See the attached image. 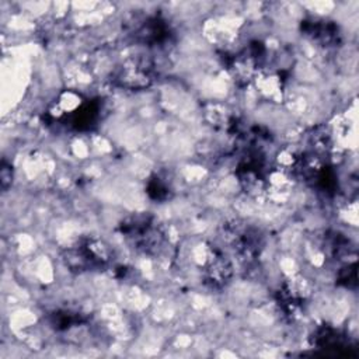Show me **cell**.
<instances>
[{
    "label": "cell",
    "instance_id": "obj_1",
    "mask_svg": "<svg viewBox=\"0 0 359 359\" xmlns=\"http://www.w3.org/2000/svg\"><path fill=\"white\" fill-rule=\"evenodd\" d=\"M108 250L101 241L87 240L72 248L66 255V264L76 271H88L108 262Z\"/></svg>",
    "mask_w": 359,
    "mask_h": 359
},
{
    "label": "cell",
    "instance_id": "obj_2",
    "mask_svg": "<svg viewBox=\"0 0 359 359\" xmlns=\"http://www.w3.org/2000/svg\"><path fill=\"white\" fill-rule=\"evenodd\" d=\"M150 70H151L150 66L144 60H139V59L126 60L119 69L118 81L121 83V86L132 90L147 87L151 81Z\"/></svg>",
    "mask_w": 359,
    "mask_h": 359
},
{
    "label": "cell",
    "instance_id": "obj_3",
    "mask_svg": "<svg viewBox=\"0 0 359 359\" xmlns=\"http://www.w3.org/2000/svg\"><path fill=\"white\" fill-rule=\"evenodd\" d=\"M231 273L233 266L226 257H223L222 254H213L212 257H209L205 269V278L212 286L226 285Z\"/></svg>",
    "mask_w": 359,
    "mask_h": 359
}]
</instances>
